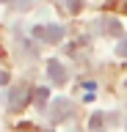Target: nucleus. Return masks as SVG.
I'll list each match as a JSON object with an SVG mask.
<instances>
[{
  "instance_id": "8",
  "label": "nucleus",
  "mask_w": 127,
  "mask_h": 132,
  "mask_svg": "<svg viewBox=\"0 0 127 132\" xmlns=\"http://www.w3.org/2000/svg\"><path fill=\"white\" fill-rule=\"evenodd\" d=\"M116 52H119V55H122V58H127V36H124V39H122V41H119Z\"/></svg>"
},
{
  "instance_id": "3",
  "label": "nucleus",
  "mask_w": 127,
  "mask_h": 132,
  "mask_svg": "<svg viewBox=\"0 0 127 132\" xmlns=\"http://www.w3.org/2000/svg\"><path fill=\"white\" fill-rule=\"evenodd\" d=\"M69 116H72V102L64 99V96H58V99L50 105V118H53L55 124H61V121H66Z\"/></svg>"
},
{
  "instance_id": "2",
  "label": "nucleus",
  "mask_w": 127,
  "mask_h": 132,
  "mask_svg": "<svg viewBox=\"0 0 127 132\" xmlns=\"http://www.w3.org/2000/svg\"><path fill=\"white\" fill-rule=\"evenodd\" d=\"M31 96H33V94H31V88H25V85L11 88V94H9V107H11V113H19V110L28 105V99H31Z\"/></svg>"
},
{
  "instance_id": "1",
  "label": "nucleus",
  "mask_w": 127,
  "mask_h": 132,
  "mask_svg": "<svg viewBox=\"0 0 127 132\" xmlns=\"http://www.w3.org/2000/svg\"><path fill=\"white\" fill-rule=\"evenodd\" d=\"M31 36L39 39V41H44V44H55V41L64 39V25H55V22H50V25H33Z\"/></svg>"
},
{
  "instance_id": "9",
  "label": "nucleus",
  "mask_w": 127,
  "mask_h": 132,
  "mask_svg": "<svg viewBox=\"0 0 127 132\" xmlns=\"http://www.w3.org/2000/svg\"><path fill=\"white\" fill-rule=\"evenodd\" d=\"M6 82H9V74H3V72H0V85H6Z\"/></svg>"
},
{
  "instance_id": "6",
  "label": "nucleus",
  "mask_w": 127,
  "mask_h": 132,
  "mask_svg": "<svg viewBox=\"0 0 127 132\" xmlns=\"http://www.w3.org/2000/svg\"><path fill=\"white\" fill-rule=\"evenodd\" d=\"M47 96H50V91H47V88H36V91H33V102H36V107H44Z\"/></svg>"
},
{
  "instance_id": "7",
  "label": "nucleus",
  "mask_w": 127,
  "mask_h": 132,
  "mask_svg": "<svg viewBox=\"0 0 127 132\" xmlns=\"http://www.w3.org/2000/svg\"><path fill=\"white\" fill-rule=\"evenodd\" d=\"M102 124H105V116H102V113H94V116H91V121H88V127H91V132H100V129H102Z\"/></svg>"
},
{
  "instance_id": "4",
  "label": "nucleus",
  "mask_w": 127,
  "mask_h": 132,
  "mask_svg": "<svg viewBox=\"0 0 127 132\" xmlns=\"http://www.w3.org/2000/svg\"><path fill=\"white\" fill-rule=\"evenodd\" d=\"M47 74H50V80L55 82V85H64V82H66V69H64L58 61H50V63H47Z\"/></svg>"
},
{
  "instance_id": "5",
  "label": "nucleus",
  "mask_w": 127,
  "mask_h": 132,
  "mask_svg": "<svg viewBox=\"0 0 127 132\" xmlns=\"http://www.w3.org/2000/svg\"><path fill=\"white\" fill-rule=\"evenodd\" d=\"M102 33L122 36V22H119V19H102Z\"/></svg>"
}]
</instances>
